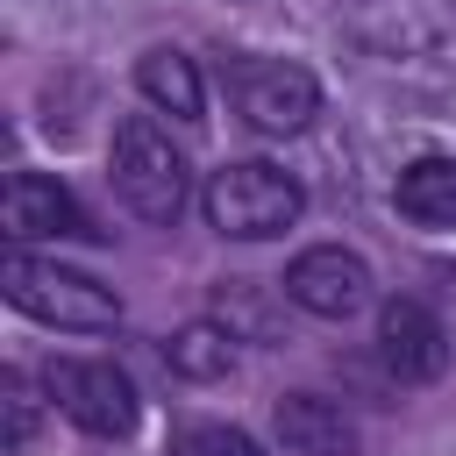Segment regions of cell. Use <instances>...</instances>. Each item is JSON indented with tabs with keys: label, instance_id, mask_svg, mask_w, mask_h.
Returning a JSON list of instances; mask_svg holds the SVG:
<instances>
[{
	"label": "cell",
	"instance_id": "obj_1",
	"mask_svg": "<svg viewBox=\"0 0 456 456\" xmlns=\"http://www.w3.org/2000/svg\"><path fill=\"white\" fill-rule=\"evenodd\" d=\"M107 178H114V200L135 221H150V228H171L185 214V192H192L185 150L150 114H121L114 121V135H107Z\"/></svg>",
	"mask_w": 456,
	"mask_h": 456
},
{
	"label": "cell",
	"instance_id": "obj_2",
	"mask_svg": "<svg viewBox=\"0 0 456 456\" xmlns=\"http://www.w3.org/2000/svg\"><path fill=\"white\" fill-rule=\"evenodd\" d=\"M0 292H7L14 314L43 321V328H71V335H100V328L121 321L114 285H100L93 271H71V264H57V256H36V249H7Z\"/></svg>",
	"mask_w": 456,
	"mask_h": 456
},
{
	"label": "cell",
	"instance_id": "obj_3",
	"mask_svg": "<svg viewBox=\"0 0 456 456\" xmlns=\"http://www.w3.org/2000/svg\"><path fill=\"white\" fill-rule=\"evenodd\" d=\"M200 207H207V221H214L221 235H235V242H271V235H285V228L306 214V185H299L285 164H271V157H235V164H221V171L207 178Z\"/></svg>",
	"mask_w": 456,
	"mask_h": 456
},
{
	"label": "cell",
	"instance_id": "obj_4",
	"mask_svg": "<svg viewBox=\"0 0 456 456\" xmlns=\"http://www.w3.org/2000/svg\"><path fill=\"white\" fill-rule=\"evenodd\" d=\"M335 28L378 64H413L456 43V0H335Z\"/></svg>",
	"mask_w": 456,
	"mask_h": 456
},
{
	"label": "cell",
	"instance_id": "obj_5",
	"mask_svg": "<svg viewBox=\"0 0 456 456\" xmlns=\"http://www.w3.org/2000/svg\"><path fill=\"white\" fill-rule=\"evenodd\" d=\"M221 78H228V100L235 114L256 128V135H299L314 128L321 114V78L292 57H256V50H235L221 57Z\"/></svg>",
	"mask_w": 456,
	"mask_h": 456
},
{
	"label": "cell",
	"instance_id": "obj_6",
	"mask_svg": "<svg viewBox=\"0 0 456 456\" xmlns=\"http://www.w3.org/2000/svg\"><path fill=\"white\" fill-rule=\"evenodd\" d=\"M43 392H50V406H57L64 420H78V428L100 435V442H121V435L135 428V413H142L135 378H128L114 356H50V363H43Z\"/></svg>",
	"mask_w": 456,
	"mask_h": 456
},
{
	"label": "cell",
	"instance_id": "obj_7",
	"mask_svg": "<svg viewBox=\"0 0 456 456\" xmlns=\"http://www.w3.org/2000/svg\"><path fill=\"white\" fill-rule=\"evenodd\" d=\"M278 292L314 321H349V314L370 306V264L356 249H342V242H314V249H299L285 264Z\"/></svg>",
	"mask_w": 456,
	"mask_h": 456
},
{
	"label": "cell",
	"instance_id": "obj_8",
	"mask_svg": "<svg viewBox=\"0 0 456 456\" xmlns=\"http://www.w3.org/2000/svg\"><path fill=\"white\" fill-rule=\"evenodd\" d=\"M0 228H7V242H14V249H28V242H64V235H78V242H93V235H100V228H93V214L78 207V192H71L64 178H50V171H7Z\"/></svg>",
	"mask_w": 456,
	"mask_h": 456
},
{
	"label": "cell",
	"instance_id": "obj_9",
	"mask_svg": "<svg viewBox=\"0 0 456 456\" xmlns=\"http://www.w3.org/2000/svg\"><path fill=\"white\" fill-rule=\"evenodd\" d=\"M378 363L392 385H435L449 370V328L420 299H385L378 306Z\"/></svg>",
	"mask_w": 456,
	"mask_h": 456
},
{
	"label": "cell",
	"instance_id": "obj_10",
	"mask_svg": "<svg viewBox=\"0 0 456 456\" xmlns=\"http://www.w3.org/2000/svg\"><path fill=\"white\" fill-rule=\"evenodd\" d=\"M271 428H278V449L285 456H363L356 420L335 399H321V392H285L271 406Z\"/></svg>",
	"mask_w": 456,
	"mask_h": 456
},
{
	"label": "cell",
	"instance_id": "obj_11",
	"mask_svg": "<svg viewBox=\"0 0 456 456\" xmlns=\"http://www.w3.org/2000/svg\"><path fill=\"white\" fill-rule=\"evenodd\" d=\"M135 86H142V100H150L157 114H171V121H200V114H207L200 64H192L178 43H157V50H142V57H135Z\"/></svg>",
	"mask_w": 456,
	"mask_h": 456
},
{
	"label": "cell",
	"instance_id": "obj_12",
	"mask_svg": "<svg viewBox=\"0 0 456 456\" xmlns=\"http://www.w3.org/2000/svg\"><path fill=\"white\" fill-rule=\"evenodd\" d=\"M392 207L413 228H456V157H413L392 178Z\"/></svg>",
	"mask_w": 456,
	"mask_h": 456
},
{
	"label": "cell",
	"instance_id": "obj_13",
	"mask_svg": "<svg viewBox=\"0 0 456 456\" xmlns=\"http://www.w3.org/2000/svg\"><path fill=\"white\" fill-rule=\"evenodd\" d=\"M235 342H242V335H235L228 321H185V328L164 335V363H171V378L214 385V378L235 370Z\"/></svg>",
	"mask_w": 456,
	"mask_h": 456
},
{
	"label": "cell",
	"instance_id": "obj_14",
	"mask_svg": "<svg viewBox=\"0 0 456 456\" xmlns=\"http://www.w3.org/2000/svg\"><path fill=\"white\" fill-rule=\"evenodd\" d=\"M164 456H264V449H256V435H242L228 420H185Z\"/></svg>",
	"mask_w": 456,
	"mask_h": 456
},
{
	"label": "cell",
	"instance_id": "obj_15",
	"mask_svg": "<svg viewBox=\"0 0 456 456\" xmlns=\"http://www.w3.org/2000/svg\"><path fill=\"white\" fill-rule=\"evenodd\" d=\"M0 392H7V456H28V442H36V392H28V378L21 370H7L0 378Z\"/></svg>",
	"mask_w": 456,
	"mask_h": 456
}]
</instances>
